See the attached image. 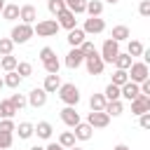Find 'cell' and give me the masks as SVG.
Instances as JSON below:
<instances>
[{"mask_svg":"<svg viewBox=\"0 0 150 150\" xmlns=\"http://www.w3.org/2000/svg\"><path fill=\"white\" fill-rule=\"evenodd\" d=\"M9 103H12V105H14L16 110H21V108H23V105H26L28 101H26V98H23L21 94H12V96H9Z\"/></svg>","mask_w":150,"mask_h":150,"instance_id":"39","label":"cell"},{"mask_svg":"<svg viewBox=\"0 0 150 150\" xmlns=\"http://www.w3.org/2000/svg\"><path fill=\"white\" fill-rule=\"evenodd\" d=\"M14 131H19V138H23V141H26V138H30V136L35 134V127H33L30 122H21Z\"/></svg>","mask_w":150,"mask_h":150,"instance_id":"24","label":"cell"},{"mask_svg":"<svg viewBox=\"0 0 150 150\" xmlns=\"http://www.w3.org/2000/svg\"><path fill=\"white\" fill-rule=\"evenodd\" d=\"M61 120H63V124H68V127H75V124L80 122V115H77L75 105H66V108L61 110Z\"/></svg>","mask_w":150,"mask_h":150,"instance_id":"15","label":"cell"},{"mask_svg":"<svg viewBox=\"0 0 150 150\" xmlns=\"http://www.w3.org/2000/svg\"><path fill=\"white\" fill-rule=\"evenodd\" d=\"M59 87H61V80H59V73H49V75L45 77V87H42V89H45L47 94H52V91H56Z\"/></svg>","mask_w":150,"mask_h":150,"instance_id":"18","label":"cell"},{"mask_svg":"<svg viewBox=\"0 0 150 150\" xmlns=\"http://www.w3.org/2000/svg\"><path fill=\"white\" fill-rule=\"evenodd\" d=\"M63 2H66V9H70L73 14H82L87 5V0H63Z\"/></svg>","mask_w":150,"mask_h":150,"instance_id":"26","label":"cell"},{"mask_svg":"<svg viewBox=\"0 0 150 150\" xmlns=\"http://www.w3.org/2000/svg\"><path fill=\"white\" fill-rule=\"evenodd\" d=\"M68 150H82V148H77V145H73V148H68Z\"/></svg>","mask_w":150,"mask_h":150,"instance_id":"49","label":"cell"},{"mask_svg":"<svg viewBox=\"0 0 150 150\" xmlns=\"http://www.w3.org/2000/svg\"><path fill=\"white\" fill-rule=\"evenodd\" d=\"M21 75L16 73V70H7V75H5V80H2V84H7V87H12V89H16L19 84H21Z\"/></svg>","mask_w":150,"mask_h":150,"instance_id":"21","label":"cell"},{"mask_svg":"<svg viewBox=\"0 0 150 150\" xmlns=\"http://www.w3.org/2000/svg\"><path fill=\"white\" fill-rule=\"evenodd\" d=\"M131 112H134V115L150 112V96H143V94H138V96L131 101Z\"/></svg>","mask_w":150,"mask_h":150,"instance_id":"8","label":"cell"},{"mask_svg":"<svg viewBox=\"0 0 150 150\" xmlns=\"http://www.w3.org/2000/svg\"><path fill=\"white\" fill-rule=\"evenodd\" d=\"M42 66H45V70H47V73H59V68H61V63H59V59H56V56H52V59H49V61H45Z\"/></svg>","mask_w":150,"mask_h":150,"instance_id":"37","label":"cell"},{"mask_svg":"<svg viewBox=\"0 0 150 150\" xmlns=\"http://www.w3.org/2000/svg\"><path fill=\"white\" fill-rule=\"evenodd\" d=\"M143 49H145V47H143L138 40H131V42H129V52H127V54H129V56H141V54H143Z\"/></svg>","mask_w":150,"mask_h":150,"instance_id":"35","label":"cell"},{"mask_svg":"<svg viewBox=\"0 0 150 150\" xmlns=\"http://www.w3.org/2000/svg\"><path fill=\"white\" fill-rule=\"evenodd\" d=\"M73 129H75L73 134H75V138H77V141H89V138H91V134H94V127H91V124H87V122H77Z\"/></svg>","mask_w":150,"mask_h":150,"instance_id":"12","label":"cell"},{"mask_svg":"<svg viewBox=\"0 0 150 150\" xmlns=\"http://www.w3.org/2000/svg\"><path fill=\"white\" fill-rule=\"evenodd\" d=\"M52 56H56L52 47H42V49H40V61H42V63H45V61H49Z\"/></svg>","mask_w":150,"mask_h":150,"instance_id":"42","label":"cell"},{"mask_svg":"<svg viewBox=\"0 0 150 150\" xmlns=\"http://www.w3.org/2000/svg\"><path fill=\"white\" fill-rule=\"evenodd\" d=\"M14 70H16L21 77H28V75H30V70H33V66H30V63H26V61H21V63H16V68H14Z\"/></svg>","mask_w":150,"mask_h":150,"instance_id":"38","label":"cell"},{"mask_svg":"<svg viewBox=\"0 0 150 150\" xmlns=\"http://www.w3.org/2000/svg\"><path fill=\"white\" fill-rule=\"evenodd\" d=\"M0 63H2V70H14L19 61H16V56L7 54V56H2V61H0Z\"/></svg>","mask_w":150,"mask_h":150,"instance_id":"36","label":"cell"},{"mask_svg":"<svg viewBox=\"0 0 150 150\" xmlns=\"http://www.w3.org/2000/svg\"><path fill=\"white\" fill-rule=\"evenodd\" d=\"M7 148H12V134L0 131V150H7Z\"/></svg>","mask_w":150,"mask_h":150,"instance_id":"41","label":"cell"},{"mask_svg":"<svg viewBox=\"0 0 150 150\" xmlns=\"http://www.w3.org/2000/svg\"><path fill=\"white\" fill-rule=\"evenodd\" d=\"M35 134H38L40 138H49V136H52V124H49V122H40V124L35 127Z\"/></svg>","mask_w":150,"mask_h":150,"instance_id":"31","label":"cell"},{"mask_svg":"<svg viewBox=\"0 0 150 150\" xmlns=\"http://www.w3.org/2000/svg\"><path fill=\"white\" fill-rule=\"evenodd\" d=\"M84 12H87L89 16H101V12H103V2H101V0H87Z\"/></svg>","mask_w":150,"mask_h":150,"instance_id":"19","label":"cell"},{"mask_svg":"<svg viewBox=\"0 0 150 150\" xmlns=\"http://www.w3.org/2000/svg\"><path fill=\"white\" fill-rule=\"evenodd\" d=\"M77 49H80V52H82V54H84V56H89V54H94V52H96V49H94V45H91V42H82V45H80V47H77Z\"/></svg>","mask_w":150,"mask_h":150,"instance_id":"44","label":"cell"},{"mask_svg":"<svg viewBox=\"0 0 150 150\" xmlns=\"http://www.w3.org/2000/svg\"><path fill=\"white\" fill-rule=\"evenodd\" d=\"M33 108H42L45 103H47V91L45 89H30V94H28V98H26Z\"/></svg>","mask_w":150,"mask_h":150,"instance_id":"11","label":"cell"},{"mask_svg":"<svg viewBox=\"0 0 150 150\" xmlns=\"http://www.w3.org/2000/svg\"><path fill=\"white\" fill-rule=\"evenodd\" d=\"M103 96H105V101H115V98H120V87L110 82V84L105 87V91H103Z\"/></svg>","mask_w":150,"mask_h":150,"instance_id":"30","label":"cell"},{"mask_svg":"<svg viewBox=\"0 0 150 150\" xmlns=\"http://www.w3.org/2000/svg\"><path fill=\"white\" fill-rule=\"evenodd\" d=\"M56 23H59V28H66V30H70V28H75V14L70 12V9H63V12H59L56 14Z\"/></svg>","mask_w":150,"mask_h":150,"instance_id":"10","label":"cell"},{"mask_svg":"<svg viewBox=\"0 0 150 150\" xmlns=\"http://www.w3.org/2000/svg\"><path fill=\"white\" fill-rule=\"evenodd\" d=\"M84 35H87V33H84L82 28H77V26L70 28V30H68V45H70V47H80V45L84 42Z\"/></svg>","mask_w":150,"mask_h":150,"instance_id":"17","label":"cell"},{"mask_svg":"<svg viewBox=\"0 0 150 150\" xmlns=\"http://www.w3.org/2000/svg\"><path fill=\"white\" fill-rule=\"evenodd\" d=\"M12 49H14V42H12L9 38H0V56L12 54Z\"/></svg>","mask_w":150,"mask_h":150,"instance_id":"34","label":"cell"},{"mask_svg":"<svg viewBox=\"0 0 150 150\" xmlns=\"http://www.w3.org/2000/svg\"><path fill=\"white\" fill-rule=\"evenodd\" d=\"M84 66H87V70H89V75H101L103 73V59L98 56V52H94V54H89V56H84V61H82Z\"/></svg>","mask_w":150,"mask_h":150,"instance_id":"6","label":"cell"},{"mask_svg":"<svg viewBox=\"0 0 150 150\" xmlns=\"http://www.w3.org/2000/svg\"><path fill=\"white\" fill-rule=\"evenodd\" d=\"M105 2H110V5H115V2H117V0H105Z\"/></svg>","mask_w":150,"mask_h":150,"instance_id":"51","label":"cell"},{"mask_svg":"<svg viewBox=\"0 0 150 150\" xmlns=\"http://www.w3.org/2000/svg\"><path fill=\"white\" fill-rule=\"evenodd\" d=\"M105 96L103 94H91V98H89V105H91V110H103L105 108Z\"/></svg>","mask_w":150,"mask_h":150,"instance_id":"27","label":"cell"},{"mask_svg":"<svg viewBox=\"0 0 150 150\" xmlns=\"http://www.w3.org/2000/svg\"><path fill=\"white\" fill-rule=\"evenodd\" d=\"M45 150H66V148H63L61 143H49V145H47Z\"/></svg>","mask_w":150,"mask_h":150,"instance_id":"46","label":"cell"},{"mask_svg":"<svg viewBox=\"0 0 150 150\" xmlns=\"http://www.w3.org/2000/svg\"><path fill=\"white\" fill-rule=\"evenodd\" d=\"M14 112H19L9 101H0V120L2 117H14Z\"/></svg>","mask_w":150,"mask_h":150,"instance_id":"28","label":"cell"},{"mask_svg":"<svg viewBox=\"0 0 150 150\" xmlns=\"http://www.w3.org/2000/svg\"><path fill=\"white\" fill-rule=\"evenodd\" d=\"M138 94H141V89H138V84H136V82H131V80H129V82H124V84L120 87V96H124L127 101H134Z\"/></svg>","mask_w":150,"mask_h":150,"instance_id":"14","label":"cell"},{"mask_svg":"<svg viewBox=\"0 0 150 150\" xmlns=\"http://www.w3.org/2000/svg\"><path fill=\"white\" fill-rule=\"evenodd\" d=\"M19 19H21V23H33L38 19V9L33 5H23V7H19Z\"/></svg>","mask_w":150,"mask_h":150,"instance_id":"16","label":"cell"},{"mask_svg":"<svg viewBox=\"0 0 150 150\" xmlns=\"http://www.w3.org/2000/svg\"><path fill=\"white\" fill-rule=\"evenodd\" d=\"M103 110H105L108 115H112V117H117V115H122V112H124V105H122V101H120V98H115V101H108Z\"/></svg>","mask_w":150,"mask_h":150,"instance_id":"20","label":"cell"},{"mask_svg":"<svg viewBox=\"0 0 150 150\" xmlns=\"http://www.w3.org/2000/svg\"><path fill=\"white\" fill-rule=\"evenodd\" d=\"M148 77H150V70H148V63H145V61H138V63H131V66H129V80H131V82L141 84V82L148 80Z\"/></svg>","mask_w":150,"mask_h":150,"instance_id":"3","label":"cell"},{"mask_svg":"<svg viewBox=\"0 0 150 150\" xmlns=\"http://www.w3.org/2000/svg\"><path fill=\"white\" fill-rule=\"evenodd\" d=\"M124 82H129V73H127V70H120V68H115V73H112V84L122 87Z\"/></svg>","mask_w":150,"mask_h":150,"instance_id":"29","label":"cell"},{"mask_svg":"<svg viewBox=\"0 0 150 150\" xmlns=\"http://www.w3.org/2000/svg\"><path fill=\"white\" fill-rule=\"evenodd\" d=\"M82 61H84V54H82L77 47H73V49L66 54V66H68V68H80Z\"/></svg>","mask_w":150,"mask_h":150,"instance_id":"13","label":"cell"},{"mask_svg":"<svg viewBox=\"0 0 150 150\" xmlns=\"http://www.w3.org/2000/svg\"><path fill=\"white\" fill-rule=\"evenodd\" d=\"M138 117H141V120H138L141 127H143V129H150V112H143V115H138Z\"/></svg>","mask_w":150,"mask_h":150,"instance_id":"45","label":"cell"},{"mask_svg":"<svg viewBox=\"0 0 150 150\" xmlns=\"http://www.w3.org/2000/svg\"><path fill=\"white\" fill-rule=\"evenodd\" d=\"M84 33H103L105 30V21L101 19V16H89L87 21H84V28H82Z\"/></svg>","mask_w":150,"mask_h":150,"instance_id":"9","label":"cell"},{"mask_svg":"<svg viewBox=\"0 0 150 150\" xmlns=\"http://www.w3.org/2000/svg\"><path fill=\"white\" fill-rule=\"evenodd\" d=\"M59 143H61L63 148H73V145H75V134H73V131H63V134L59 136Z\"/></svg>","mask_w":150,"mask_h":150,"instance_id":"32","label":"cell"},{"mask_svg":"<svg viewBox=\"0 0 150 150\" xmlns=\"http://www.w3.org/2000/svg\"><path fill=\"white\" fill-rule=\"evenodd\" d=\"M59 96H61V101H63L66 105H77V101H80V89H77L75 84L66 82V84L59 87Z\"/></svg>","mask_w":150,"mask_h":150,"instance_id":"2","label":"cell"},{"mask_svg":"<svg viewBox=\"0 0 150 150\" xmlns=\"http://www.w3.org/2000/svg\"><path fill=\"white\" fill-rule=\"evenodd\" d=\"M87 124H91L94 129H103V127L110 124V115L105 110H91L89 117H87Z\"/></svg>","mask_w":150,"mask_h":150,"instance_id":"7","label":"cell"},{"mask_svg":"<svg viewBox=\"0 0 150 150\" xmlns=\"http://www.w3.org/2000/svg\"><path fill=\"white\" fill-rule=\"evenodd\" d=\"M112 63H115V68H120V70H129V66H131L134 61H131V56H129V54H122V52H120V54L115 56V61H112Z\"/></svg>","mask_w":150,"mask_h":150,"instance_id":"23","label":"cell"},{"mask_svg":"<svg viewBox=\"0 0 150 150\" xmlns=\"http://www.w3.org/2000/svg\"><path fill=\"white\" fill-rule=\"evenodd\" d=\"M2 7H5V0H0V12H2Z\"/></svg>","mask_w":150,"mask_h":150,"instance_id":"50","label":"cell"},{"mask_svg":"<svg viewBox=\"0 0 150 150\" xmlns=\"http://www.w3.org/2000/svg\"><path fill=\"white\" fill-rule=\"evenodd\" d=\"M138 14H141V16H150V0H141V5H138Z\"/></svg>","mask_w":150,"mask_h":150,"instance_id":"43","label":"cell"},{"mask_svg":"<svg viewBox=\"0 0 150 150\" xmlns=\"http://www.w3.org/2000/svg\"><path fill=\"white\" fill-rule=\"evenodd\" d=\"M30 38H33V26H30V23H19V26H14L12 33H9V40H12L14 45H23V42H28Z\"/></svg>","mask_w":150,"mask_h":150,"instance_id":"1","label":"cell"},{"mask_svg":"<svg viewBox=\"0 0 150 150\" xmlns=\"http://www.w3.org/2000/svg\"><path fill=\"white\" fill-rule=\"evenodd\" d=\"M0 14H2V19L14 21V19H19V5H5Z\"/></svg>","mask_w":150,"mask_h":150,"instance_id":"25","label":"cell"},{"mask_svg":"<svg viewBox=\"0 0 150 150\" xmlns=\"http://www.w3.org/2000/svg\"><path fill=\"white\" fill-rule=\"evenodd\" d=\"M110 38L115 42H124V40H129V28L127 26H115L112 33H110Z\"/></svg>","mask_w":150,"mask_h":150,"instance_id":"22","label":"cell"},{"mask_svg":"<svg viewBox=\"0 0 150 150\" xmlns=\"http://www.w3.org/2000/svg\"><path fill=\"white\" fill-rule=\"evenodd\" d=\"M0 89H2V80H0Z\"/></svg>","mask_w":150,"mask_h":150,"instance_id":"52","label":"cell"},{"mask_svg":"<svg viewBox=\"0 0 150 150\" xmlns=\"http://www.w3.org/2000/svg\"><path fill=\"white\" fill-rule=\"evenodd\" d=\"M47 9L56 16L59 12H63V9H66V2H63V0H47Z\"/></svg>","mask_w":150,"mask_h":150,"instance_id":"33","label":"cell"},{"mask_svg":"<svg viewBox=\"0 0 150 150\" xmlns=\"http://www.w3.org/2000/svg\"><path fill=\"white\" fill-rule=\"evenodd\" d=\"M117 54H120V42H115L112 38H108V40L103 42V49H101L98 56L103 59V63H112Z\"/></svg>","mask_w":150,"mask_h":150,"instance_id":"5","label":"cell"},{"mask_svg":"<svg viewBox=\"0 0 150 150\" xmlns=\"http://www.w3.org/2000/svg\"><path fill=\"white\" fill-rule=\"evenodd\" d=\"M30 150H45V148H40V145H33V148H30Z\"/></svg>","mask_w":150,"mask_h":150,"instance_id":"48","label":"cell"},{"mask_svg":"<svg viewBox=\"0 0 150 150\" xmlns=\"http://www.w3.org/2000/svg\"><path fill=\"white\" fill-rule=\"evenodd\" d=\"M33 33H38L40 38L56 35V33H59V23H56V19H45V21H38V26L33 28Z\"/></svg>","mask_w":150,"mask_h":150,"instance_id":"4","label":"cell"},{"mask_svg":"<svg viewBox=\"0 0 150 150\" xmlns=\"http://www.w3.org/2000/svg\"><path fill=\"white\" fill-rule=\"evenodd\" d=\"M16 127H14V122H12V117H2L0 120V131H5V134H12Z\"/></svg>","mask_w":150,"mask_h":150,"instance_id":"40","label":"cell"},{"mask_svg":"<svg viewBox=\"0 0 150 150\" xmlns=\"http://www.w3.org/2000/svg\"><path fill=\"white\" fill-rule=\"evenodd\" d=\"M112 150H129V148H127V145H124V143H120V145H115V148H112Z\"/></svg>","mask_w":150,"mask_h":150,"instance_id":"47","label":"cell"}]
</instances>
